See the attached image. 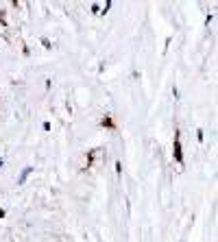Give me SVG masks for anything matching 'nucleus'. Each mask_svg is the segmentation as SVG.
I'll use <instances>...</instances> for the list:
<instances>
[{
    "label": "nucleus",
    "instance_id": "1",
    "mask_svg": "<svg viewBox=\"0 0 218 242\" xmlns=\"http://www.w3.org/2000/svg\"><path fill=\"white\" fill-rule=\"evenodd\" d=\"M172 153H175V159L179 164H183V151H181V140H179V131H175V144H172Z\"/></svg>",
    "mask_w": 218,
    "mask_h": 242
},
{
    "label": "nucleus",
    "instance_id": "2",
    "mask_svg": "<svg viewBox=\"0 0 218 242\" xmlns=\"http://www.w3.org/2000/svg\"><path fill=\"white\" fill-rule=\"evenodd\" d=\"M101 127H109V129H116V122H113V118L111 116H105L101 120Z\"/></svg>",
    "mask_w": 218,
    "mask_h": 242
},
{
    "label": "nucleus",
    "instance_id": "3",
    "mask_svg": "<svg viewBox=\"0 0 218 242\" xmlns=\"http://www.w3.org/2000/svg\"><path fill=\"white\" fill-rule=\"evenodd\" d=\"M31 173H33V168H26V170L22 173V177H20V181H18V183H24V181H26V177H29Z\"/></svg>",
    "mask_w": 218,
    "mask_h": 242
},
{
    "label": "nucleus",
    "instance_id": "4",
    "mask_svg": "<svg viewBox=\"0 0 218 242\" xmlns=\"http://www.w3.org/2000/svg\"><path fill=\"white\" fill-rule=\"evenodd\" d=\"M109 7H111V0H107V2H105V7L101 9V15H107V11H109Z\"/></svg>",
    "mask_w": 218,
    "mask_h": 242
},
{
    "label": "nucleus",
    "instance_id": "5",
    "mask_svg": "<svg viewBox=\"0 0 218 242\" xmlns=\"http://www.w3.org/2000/svg\"><path fill=\"white\" fill-rule=\"evenodd\" d=\"M42 44H44V48H46V50H53V44L48 42L46 37H42Z\"/></svg>",
    "mask_w": 218,
    "mask_h": 242
},
{
    "label": "nucleus",
    "instance_id": "6",
    "mask_svg": "<svg viewBox=\"0 0 218 242\" xmlns=\"http://www.w3.org/2000/svg\"><path fill=\"white\" fill-rule=\"evenodd\" d=\"M92 13H101V7L98 5H92Z\"/></svg>",
    "mask_w": 218,
    "mask_h": 242
}]
</instances>
